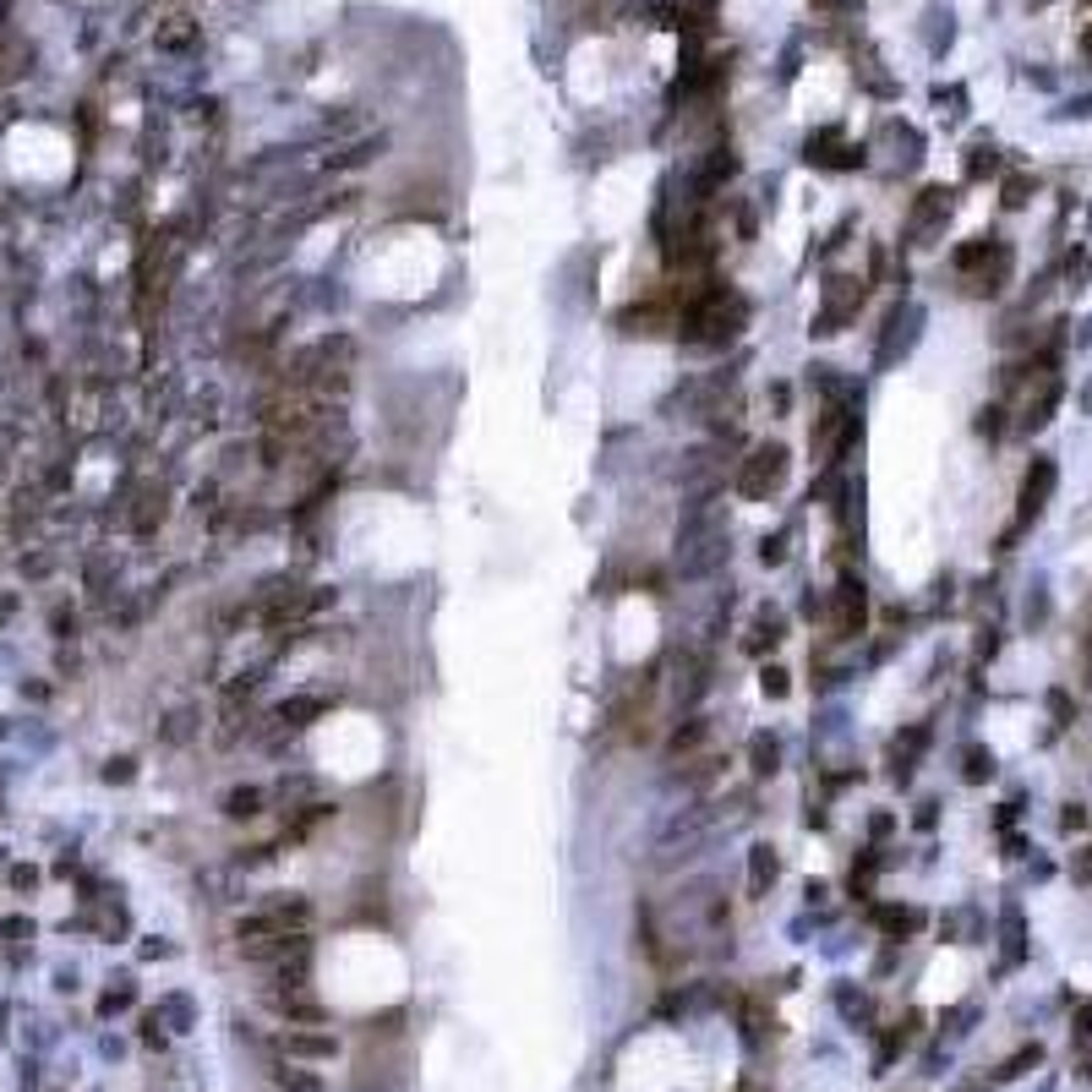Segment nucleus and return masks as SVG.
I'll return each mask as SVG.
<instances>
[{"instance_id": "f257e3e1", "label": "nucleus", "mask_w": 1092, "mask_h": 1092, "mask_svg": "<svg viewBox=\"0 0 1092 1092\" xmlns=\"http://www.w3.org/2000/svg\"><path fill=\"white\" fill-rule=\"evenodd\" d=\"M273 1005L285 1010L290 1022H322V1005H317V1000H306L301 989H290V994H279V1000H273Z\"/></svg>"}, {"instance_id": "f03ea898", "label": "nucleus", "mask_w": 1092, "mask_h": 1092, "mask_svg": "<svg viewBox=\"0 0 1092 1092\" xmlns=\"http://www.w3.org/2000/svg\"><path fill=\"white\" fill-rule=\"evenodd\" d=\"M290 1054L328 1059V1054H334V1038H322V1032H290Z\"/></svg>"}, {"instance_id": "7ed1b4c3", "label": "nucleus", "mask_w": 1092, "mask_h": 1092, "mask_svg": "<svg viewBox=\"0 0 1092 1092\" xmlns=\"http://www.w3.org/2000/svg\"><path fill=\"white\" fill-rule=\"evenodd\" d=\"M257 803H263L257 792H230V808H224V814H236L241 820V814H257Z\"/></svg>"}, {"instance_id": "20e7f679", "label": "nucleus", "mask_w": 1092, "mask_h": 1092, "mask_svg": "<svg viewBox=\"0 0 1092 1092\" xmlns=\"http://www.w3.org/2000/svg\"><path fill=\"white\" fill-rule=\"evenodd\" d=\"M279 1087H285V1092H322V1081H317V1076H279Z\"/></svg>"}, {"instance_id": "39448f33", "label": "nucleus", "mask_w": 1092, "mask_h": 1092, "mask_svg": "<svg viewBox=\"0 0 1092 1092\" xmlns=\"http://www.w3.org/2000/svg\"><path fill=\"white\" fill-rule=\"evenodd\" d=\"M159 44H165V50H181V44H191V28H186V17H181V28L159 34Z\"/></svg>"}, {"instance_id": "423d86ee", "label": "nucleus", "mask_w": 1092, "mask_h": 1092, "mask_svg": "<svg viewBox=\"0 0 1092 1092\" xmlns=\"http://www.w3.org/2000/svg\"><path fill=\"white\" fill-rule=\"evenodd\" d=\"M1032 1059H1038V1049H1022V1054L1010 1059V1065H1005V1071H1000V1076H1022L1027 1065H1032Z\"/></svg>"}, {"instance_id": "0eeeda50", "label": "nucleus", "mask_w": 1092, "mask_h": 1092, "mask_svg": "<svg viewBox=\"0 0 1092 1092\" xmlns=\"http://www.w3.org/2000/svg\"><path fill=\"white\" fill-rule=\"evenodd\" d=\"M1081 1032H1092V1005H1087V1010H1081Z\"/></svg>"}]
</instances>
